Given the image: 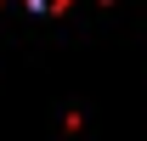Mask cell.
<instances>
[{
	"mask_svg": "<svg viewBox=\"0 0 147 141\" xmlns=\"http://www.w3.org/2000/svg\"><path fill=\"white\" fill-rule=\"evenodd\" d=\"M28 6H34V11H62L68 0H28Z\"/></svg>",
	"mask_w": 147,
	"mask_h": 141,
	"instance_id": "6da1fadb",
	"label": "cell"
}]
</instances>
